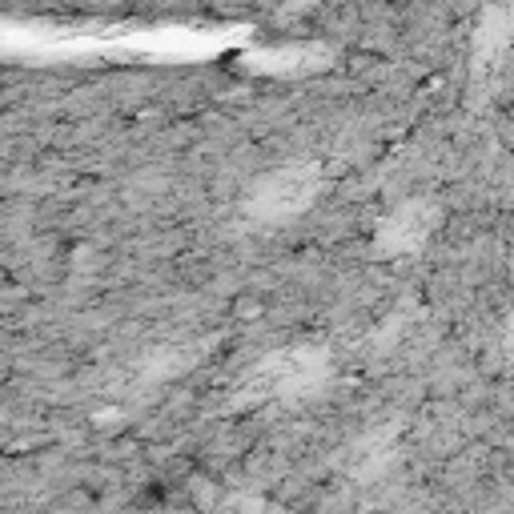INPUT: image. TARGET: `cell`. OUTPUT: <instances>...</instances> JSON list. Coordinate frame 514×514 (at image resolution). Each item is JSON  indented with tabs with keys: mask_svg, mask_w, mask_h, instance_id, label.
I'll return each instance as SVG.
<instances>
[{
	"mask_svg": "<svg viewBox=\"0 0 514 514\" xmlns=\"http://www.w3.org/2000/svg\"><path fill=\"white\" fill-rule=\"evenodd\" d=\"M306 201H310V177L306 173H278L253 197V205H262L266 213H294Z\"/></svg>",
	"mask_w": 514,
	"mask_h": 514,
	"instance_id": "obj_1",
	"label": "cell"
},
{
	"mask_svg": "<svg viewBox=\"0 0 514 514\" xmlns=\"http://www.w3.org/2000/svg\"><path fill=\"white\" fill-rule=\"evenodd\" d=\"M510 33H514V17L506 9H490L482 17V25H478V45L490 49V53H498V49L510 45Z\"/></svg>",
	"mask_w": 514,
	"mask_h": 514,
	"instance_id": "obj_2",
	"label": "cell"
}]
</instances>
